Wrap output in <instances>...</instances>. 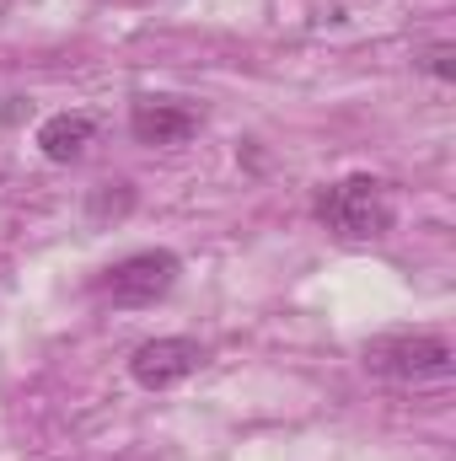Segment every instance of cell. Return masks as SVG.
<instances>
[{"label":"cell","instance_id":"5","mask_svg":"<svg viewBox=\"0 0 456 461\" xmlns=\"http://www.w3.org/2000/svg\"><path fill=\"white\" fill-rule=\"evenodd\" d=\"M199 129H205V113L178 97H134V108H129V134L140 145H183Z\"/></svg>","mask_w":456,"mask_h":461},{"label":"cell","instance_id":"3","mask_svg":"<svg viewBox=\"0 0 456 461\" xmlns=\"http://www.w3.org/2000/svg\"><path fill=\"white\" fill-rule=\"evenodd\" d=\"M451 344L441 333H376L360 348V365L381 381H435L451 370Z\"/></svg>","mask_w":456,"mask_h":461},{"label":"cell","instance_id":"6","mask_svg":"<svg viewBox=\"0 0 456 461\" xmlns=\"http://www.w3.org/2000/svg\"><path fill=\"white\" fill-rule=\"evenodd\" d=\"M97 140V118L92 113H54L43 118V129H38V150L49 156V161H76L87 145Z\"/></svg>","mask_w":456,"mask_h":461},{"label":"cell","instance_id":"1","mask_svg":"<svg viewBox=\"0 0 456 461\" xmlns=\"http://www.w3.org/2000/svg\"><path fill=\"white\" fill-rule=\"evenodd\" d=\"M317 221L333 230L339 241H381L392 221H397V204H392V188L370 172H354V177H339L317 194Z\"/></svg>","mask_w":456,"mask_h":461},{"label":"cell","instance_id":"8","mask_svg":"<svg viewBox=\"0 0 456 461\" xmlns=\"http://www.w3.org/2000/svg\"><path fill=\"white\" fill-rule=\"evenodd\" d=\"M424 70H430L435 81H456V65H451V43H435V49L424 54Z\"/></svg>","mask_w":456,"mask_h":461},{"label":"cell","instance_id":"9","mask_svg":"<svg viewBox=\"0 0 456 461\" xmlns=\"http://www.w3.org/2000/svg\"><path fill=\"white\" fill-rule=\"evenodd\" d=\"M11 5H16V0H0V16H5V11H11Z\"/></svg>","mask_w":456,"mask_h":461},{"label":"cell","instance_id":"7","mask_svg":"<svg viewBox=\"0 0 456 461\" xmlns=\"http://www.w3.org/2000/svg\"><path fill=\"white\" fill-rule=\"evenodd\" d=\"M129 204H134V194H129V183H103V188H92V221H118V215H129Z\"/></svg>","mask_w":456,"mask_h":461},{"label":"cell","instance_id":"4","mask_svg":"<svg viewBox=\"0 0 456 461\" xmlns=\"http://www.w3.org/2000/svg\"><path fill=\"white\" fill-rule=\"evenodd\" d=\"M199 365H205V348L194 339H150V344H140L129 354V375L145 392H167V386L188 381Z\"/></svg>","mask_w":456,"mask_h":461},{"label":"cell","instance_id":"2","mask_svg":"<svg viewBox=\"0 0 456 461\" xmlns=\"http://www.w3.org/2000/svg\"><path fill=\"white\" fill-rule=\"evenodd\" d=\"M178 274H183L178 252L145 247V252H129V258L108 263V268L92 279V295H97L103 306H156V301L172 295Z\"/></svg>","mask_w":456,"mask_h":461}]
</instances>
